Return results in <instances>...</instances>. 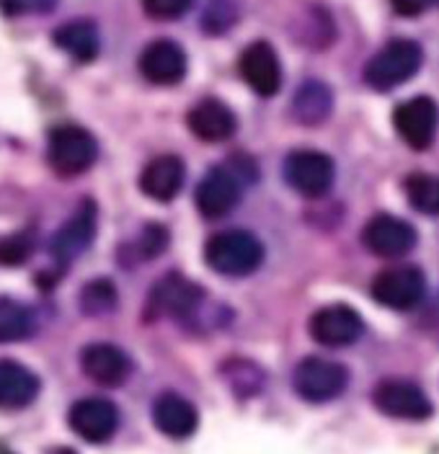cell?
I'll use <instances>...</instances> for the list:
<instances>
[{
	"instance_id": "cell-22",
	"label": "cell",
	"mask_w": 439,
	"mask_h": 454,
	"mask_svg": "<svg viewBox=\"0 0 439 454\" xmlns=\"http://www.w3.org/2000/svg\"><path fill=\"white\" fill-rule=\"evenodd\" d=\"M52 42L58 44L65 55H70L78 62H90L98 57L101 50V39H98V28L86 19L78 21H67L52 34Z\"/></svg>"
},
{
	"instance_id": "cell-17",
	"label": "cell",
	"mask_w": 439,
	"mask_h": 454,
	"mask_svg": "<svg viewBox=\"0 0 439 454\" xmlns=\"http://www.w3.org/2000/svg\"><path fill=\"white\" fill-rule=\"evenodd\" d=\"M186 52L171 39L150 42L140 55V73L153 85H176L186 75Z\"/></svg>"
},
{
	"instance_id": "cell-32",
	"label": "cell",
	"mask_w": 439,
	"mask_h": 454,
	"mask_svg": "<svg viewBox=\"0 0 439 454\" xmlns=\"http://www.w3.org/2000/svg\"><path fill=\"white\" fill-rule=\"evenodd\" d=\"M58 0H3L5 11L13 16H31V13H47L55 8Z\"/></svg>"
},
{
	"instance_id": "cell-28",
	"label": "cell",
	"mask_w": 439,
	"mask_h": 454,
	"mask_svg": "<svg viewBox=\"0 0 439 454\" xmlns=\"http://www.w3.org/2000/svg\"><path fill=\"white\" fill-rule=\"evenodd\" d=\"M166 246H169V232H166V227L153 223V225L143 227V232H140V238H137V243H135V251H137V258L153 261V258H158V255L166 251Z\"/></svg>"
},
{
	"instance_id": "cell-23",
	"label": "cell",
	"mask_w": 439,
	"mask_h": 454,
	"mask_svg": "<svg viewBox=\"0 0 439 454\" xmlns=\"http://www.w3.org/2000/svg\"><path fill=\"white\" fill-rule=\"evenodd\" d=\"M333 109V93L331 88L321 81H305L297 88L293 101V114L300 124L316 127L328 119V114Z\"/></svg>"
},
{
	"instance_id": "cell-24",
	"label": "cell",
	"mask_w": 439,
	"mask_h": 454,
	"mask_svg": "<svg viewBox=\"0 0 439 454\" xmlns=\"http://www.w3.org/2000/svg\"><path fill=\"white\" fill-rule=\"evenodd\" d=\"M404 192L409 204L421 215H439V178L427 173H413L406 178Z\"/></svg>"
},
{
	"instance_id": "cell-1",
	"label": "cell",
	"mask_w": 439,
	"mask_h": 454,
	"mask_svg": "<svg viewBox=\"0 0 439 454\" xmlns=\"http://www.w3.org/2000/svg\"><path fill=\"white\" fill-rule=\"evenodd\" d=\"M205 261L223 277H248L262 266L263 246L246 230H223L207 240Z\"/></svg>"
},
{
	"instance_id": "cell-18",
	"label": "cell",
	"mask_w": 439,
	"mask_h": 454,
	"mask_svg": "<svg viewBox=\"0 0 439 454\" xmlns=\"http://www.w3.org/2000/svg\"><path fill=\"white\" fill-rule=\"evenodd\" d=\"M153 424L171 439H189L200 426V413L186 397L163 393L153 403Z\"/></svg>"
},
{
	"instance_id": "cell-3",
	"label": "cell",
	"mask_w": 439,
	"mask_h": 454,
	"mask_svg": "<svg viewBox=\"0 0 439 454\" xmlns=\"http://www.w3.org/2000/svg\"><path fill=\"white\" fill-rule=\"evenodd\" d=\"M98 158V142L78 124H59L50 132L47 160L58 176H81L86 173Z\"/></svg>"
},
{
	"instance_id": "cell-33",
	"label": "cell",
	"mask_w": 439,
	"mask_h": 454,
	"mask_svg": "<svg viewBox=\"0 0 439 454\" xmlns=\"http://www.w3.org/2000/svg\"><path fill=\"white\" fill-rule=\"evenodd\" d=\"M390 3H393L396 13H401V16H419L437 0H390Z\"/></svg>"
},
{
	"instance_id": "cell-6",
	"label": "cell",
	"mask_w": 439,
	"mask_h": 454,
	"mask_svg": "<svg viewBox=\"0 0 439 454\" xmlns=\"http://www.w3.org/2000/svg\"><path fill=\"white\" fill-rule=\"evenodd\" d=\"M372 403L388 419L398 421H427L432 416V400L409 380H382L372 393Z\"/></svg>"
},
{
	"instance_id": "cell-31",
	"label": "cell",
	"mask_w": 439,
	"mask_h": 454,
	"mask_svg": "<svg viewBox=\"0 0 439 454\" xmlns=\"http://www.w3.org/2000/svg\"><path fill=\"white\" fill-rule=\"evenodd\" d=\"M192 3L194 0H143V8L155 21H174L192 8Z\"/></svg>"
},
{
	"instance_id": "cell-25",
	"label": "cell",
	"mask_w": 439,
	"mask_h": 454,
	"mask_svg": "<svg viewBox=\"0 0 439 454\" xmlns=\"http://www.w3.org/2000/svg\"><path fill=\"white\" fill-rule=\"evenodd\" d=\"M31 333V312L11 297H0V343L24 340Z\"/></svg>"
},
{
	"instance_id": "cell-29",
	"label": "cell",
	"mask_w": 439,
	"mask_h": 454,
	"mask_svg": "<svg viewBox=\"0 0 439 454\" xmlns=\"http://www.w3.org/2000/svg\"><path fill=\"white\" fill-rule=\"evenodd\" d=\"M31 255V238L27 232L0 238V266H21Z\"/></svg>"
},
{
	"instance_id": "cell-34",
	"label": "cell",
	"mask_w": 439,
	"mask_h": 454,
	"mask_svg": "<svg viewBox=\"0 0 439 454\" xmlns=\"http://www.w3.org/2000/svg\"><path fill=\"white\" fill-rule=\"evenodd\" d=\"M437 3H439V0H437Z\"/></svg>"
},
{
	"instance_id": "cell-13",
	"label": "cell",
	"mask_w": 439,
	"mask_h": 454,
	"mask_svg": "<svg viewBox=\"0 0 439 454\" xmlns=\"http://www.w3.org/2000/svg\"><path fill=\"white\" fill-rule=\"evenodd\" d=\"M96 223H98V209H96V204L90 199H86L73 212V217L59 227L55 240H52V258L58 261L62 269L67 263H73L93 243Z\"/></svg>"
},
{
	"instance_id": "cell-7",
	"label": "cell",
	"mask_w": 439,
	"mask_h": 454,
	"mask_svg": "<svg viewBox=\"0 0 439 454\" xmlns=\"http://www.w3.org/2000/svg\"><path fill=\"white\" fill-rule=\"evenodd\" d=\"M427 294L424 274L416 266L385 269L372 282V297L390 310H413Z\"/></svg>"
},
{
	"instance_id": "cell-4",
	"label": "cell",
	"mask_w": 439,
	"mask_h": 454,
	"mask_svg": "<svg viewBox=\"0 0 439 454\" xmlns=\"http://www.w3.org/2000/svg\"><path fill=\"white\" fill-rule=\"evenodd\" d=\"M294 393L308 400V403H328L336 400L349 385V372L344 364L321 359V356H308L302 359L293 374Z\"/></svg>"
},
{
	"instance_id": "cell-9",
	"label": "cell",
	"mask_w": 439,
	"mask_h": 454,
	"mask_svg": "<svg viewBox=\"0 0 439 454\" xmlns=\"http://www.w3.org/2000/svg\"><path fill=\"white\" fill-rule=\"evenodd\" d=\"M205 292L202 286L189 282L181 274H169L153 286L150 292V310L155 315H166L174 320H189L202 308Z\"/></svg>"
},
{
	"instance_id": "cell-12",
	"label": "cell",
	"mask_w": 439,
	"mask_h": 454,
	"mask_svg": "<svg viewBox=\"0 0 439 454\" xmlns=\"http://www.w3.org/2000/svg\"><path fill=\"white\" fill-rule=\"evenodd\" d=\"M362 243L370 254L380 258H401L413 251L416 230L393 215H378L362 230Z\"/></svg>"
},
{
	"instance_id": "cell-30",
	"label": "cell",
	"mask_w": 439,
	"mask_h": 454,
	"mask_svg": "<svg viewBox=\"0 0 439 454\" xmlns=\"http://www.w3.org/2000/svg\"><path fill=\"white\" fill-rule=\"evenodd\" d=\"M235 24V8L231 0H212L205 11V31L220 34Z\"/></svg>"
},
{
	"instance_id": "cell-8",
	"label": "cell",
	"mask_w": 439,
	"mask_h": 454,
	"mask_svg": "<svg viewBox=\"0 0 439 454\" xmlns=\"http://www.w3.org/2000/svg\"><path fill=\"white\" fill-rule=\"evenodd\" d=\"M67 424L88 444H104L117 434L119 411L106 397H83L73 403Z\"/></svg>"
},
{
	"instance_id": "cell-14",
	"label": "cell",
	"mask_w": 439,
	"mask_h": 454,
	"mask_svg": "<svg viewBox=\"0 0 439 454\" xmlns=\"http://www.w3.org/2000/svg\"><path fill=\"white\" fill-rule=\"evenodd\" d=\"M240 189L243 181L231 168L207 170L197 186V209L207 220H220L240 201Z\"/></svg>"
},
{
	"instance_id": "cell-19",
	"label": "cell",
	"mask_w": 439,
	"mask_h": 454,
	"mask_svg": "<svg viewBox=\"0 0 439 454\" xmlns=\"http://www.w3.org/2000/svg\"><path fill=\"white\" fill-rule=\"evenodd\" d=\"M186 178L184 160L176 155H158L140 173V189L153 201H171L178 197Z\"/></svg>"
},
{
	"instance_id": "cell-15",
	"label": "cell",
	"mask_w": 439,
	"mask_h": 454,
	"mask_svg": "<svg viewBox=\"0 0 439 454\" xmlns=\"http://www.w3.org/2000/svg\"><path fill=\"white\" fill-rule=\"evenodd\" d=\"M238 67H240L243 81L251 85L259 96L269 98V96L279 93V88H282V65H279L277 52L271 50V44H266V42L248 44L240 52Z\"/></svg>"
},
{
	"instance_id": "cell-2",
	"label": "cell",
	"mask_w": 439,
	"mask_h": 454,
	"mask_svg": "<svg viewBox=\"0 0 439 454\" xmlns=\"http://www.w3.org/2000/svg\"><path fill=\"white\" fill-rule=\"evenodd\" d=\"M424 62V52L411 39H393L365 67V83L375 90H393L409 83Z\"/></svg>"
},
{
	"instance_id": "cell-26",
	"label": "cell",
	"mask_w": 439,
	"mask_h": 454,
	"mask_svg": "<svg viewBox=\"0 0 439 454\" xmlns=\"http://www.w3.org/2000/svg\"><path fill=\"white\" fill-rule=\"evenodd\" d=\"M223 374H225L228 387H231L233 393H238L240 397H251L262 390L263 374H262V369L256 367L254 362H246V359L225 362Z\"/></svg>"
},
{
	"instance_id": "cell-11",
	"label": "cell",
	"mask_w": 439,
	"mask_h": 454,
	"mask_svg": "<svg viewBox=\"0 0 439 454\" xmlns=\"http://www.w3.org/2000/svg\"><path fill=\"white\" fill-rule=\"evenodd\" d=\"M365 323L349 305H325L310 317V336L328 348H344L362 339Z\"/></svg>"
},
{
	"instance_id": "cell-27",
	"label": "cell",
	"mask_w": 439,
	"mask_h": 454,
	"mask_svg": "<svg viewBox=\"0 0 439 454\" xmlns=\"http://www.w3.org/2000/svg\"><path fill=\"white\" fill-rule=\"evenodd\" d=\"M81 310L90 315V317H98V315H109V312L117 308V286L109 282V279H96V282H88L81 289V300H78Z\"/></svg>"
},
{
	"instance_id": "cell-20",
	"label": "cell",
	"mask_w": 439,
	"mask_h": 454,
	"mask_svg": "<svg viewBox=\"0 0 439 454\" xmlns=\"http://www.w3.org/2000/svg\"><path fill=\"white\" fill-rule=\"evenodd\" d=\"M189 129L205 142H225L231 140L238 129V121H235V114L217 98H205L200 101L189 116Z\"/></svg>"
},
{
	"instance_id": "cell-16",
	"label": "cell",
	"mask_w": 439,
	"mask_h": 454,
	"mask_svg": "<svg viewBox=\"0 0 439 454\" xmlns=\"http://www.w3.org/2000/svg\"><path fill=\"white\" fill-rule=\"evenodd\" d=\"M81 369L101 387H119L129 380L132 362L114 343H90L81 351Z\"/></svg>"
},
{
	"instance_id": "cell-21",
	"label": "cell",
	"mask_w": 439,
	"mask_h": 454,
	"mask_svg": "<svg viewBox=\"0 0 439 454\" xmlns=\"http://www.w3.org/2000/svg\"><path fill=\"white\" fill-rule=\"evenodd\" d=\"M39 395V377L19 362L0 359V408H24Z\"/></svg>"
},
{
	"instance_id": "cell-10",
	"label": "cell",
	"mask_w": 439,
	"mask_h": 454,
	"mask_svg": "<svg viewBox=\"0 0 439 454\" xmlns=\"http://www.w3.org/2000/svg\"><path fill=\"white\" fill-rule=\"evenodd\" d=\"M393 124H396L401 140L406 142L409 147H413V150H427L435 142V135H437V104L429 96L409 98V101H404L396 109Z\"/></svg>"
},
{
	"instance_id": "cell-5",
	"label": "cell",
	"mask_w": 439,
	"mask_h": 454,
	"mask_svg": "<svg viewBox=\"0 0 439 454\" xmlns=\"http://www.w3.org/2000/svg\"><path fill=\"white\" fill-rule=\"evenodd\" d=\"M285 178L300 197L321 199L331 192L336 166L318 150H294L285 158Z\"/></svg>"
}]
</instances>
